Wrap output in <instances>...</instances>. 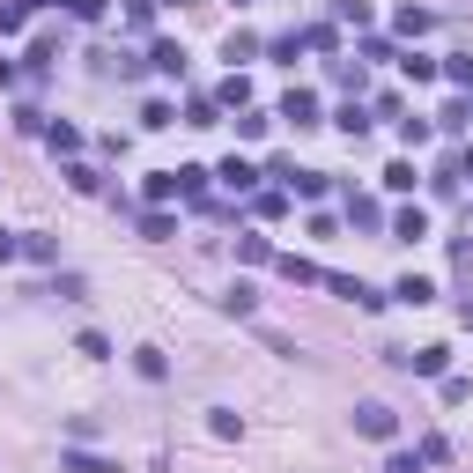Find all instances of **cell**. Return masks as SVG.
Segmentation results:
<instances>
[{
  "mask_svg": "<svg viewBox=\"0 0 473 473\" xmlns=\"http://www.w3.org/2000/svg\"><path fill=\"white\" fill-rule=\"evenodd\" d=\"M267 177H281V193H296V200H318V193H326V170H296L288 156H274Z\"/></svg>",
  "mask_w": 473,
  "mask_h": 473,
  "instance_id": "6da1fadb",
  "label": "cell"
},
{
  "mask_svg": "<svg viewBox=\"0 0 473 473\" xmlns=\"http://www.w3.org/2000/svg\"><path fill=\"white\" fill-rule=\"evenodd\" d=\"M355 437H370V444H392V437H399V414H392L385 399H363V407H355Z\"/></svg>",
  "mask_w": 473,
  "mask_h": 473,
  "instance_id": "7a4b0ae2",
  "label": "cell"
},
{
  "mask_svg": "<svg viewBox=\"0 0 473 473\" xmlns=\"http://www.w3.org/2000/svg\"><path fill=\"white\" fill-rule=\"evenodd\" d=\"M274 267H281V281H296V288H326V267L296 259V252H274Z\"/></svg>",
  "mask_w": 473,
  "mask_h": 473,
  "instance_id": "3957f363",
  "label": "cell"
},
{
  "mask_svg": "<svg viewBox=\"0 0 473 473\" xmlns=\"http://www.w3.org/2000/svg\"><path fill=\"white\" fill-rule=\"evenodd\" d=\"M259 177H267V170H259V163H245V156H229V163H222V186H229V193H252Z\"/></svg>",
  "mask_w": 473,
  "mask_h": 473,
  "instance_id": "277c9868",
  "label": "cell"
},
{
  "mask_svg": "<svg viewBox=\"0 0 473 473\" xmlns=\"http://www.w3.org/2000/svg\"><path fill=\"white\" fill-rule=\"evenodd\" d=\"M281 118H296V126H318V96H311V89H288V96H281Z\"/></svg>",
  "mask_w": 473,
  "mask_h": 473,
  "instance_id": "5b68a950",
  "label": "cell"
},
{
  "mask_svg": "<svg viewBox=\"0 0 473 473\" xmlns=\"http://www.w3.org/2000/svg\"><path fill=\"white\" fill-rule=\"evenodd\" d=\"M392 236H399V245H422V236H429V215H422V207H399V215H392Z\"/></svg>",
  "mask_w": 473,
  "mask_h": 473,
  "instance_id": "8992f818",
  "label": "cell"
},
{
  "mask_svg": "<svg viewBox=\"0 0 473 473\" xmlns=\"http://www.w3.org/2000/svg\"><path fill=\"white\" fill-rule=\"evenodd\" d=\"M429 296H437V288H429L422 274H399V281H392V304H429Z\"/></svg>",
  "mask_w": 473,
  "mask_h": 473,
  "instance_id": "52a82bcc",
  "label": "cell"
},
{
  "mask_svg": "<svg viewBox=\"0 0 473 473\" xmlns=\"http://www.w3.org/2000/svg\"><path fill=\"white\" fill-rule=\"evenodd\" d=\"M141 193H148L156 207H163V200H177V170H148V177H141Z\"/></svg>",
  "mask_w": 473,
  "mask_h": 473,
  "instance_id": "ba28073f",
  "label": "cell"
},
{
  "mask_svg": "<svg viewBox=\"0 0 473 473\" xmlns=\"http://www.w3.org/2000/svg\"><path fill=\"white\" fill-rule=\"evenodd\" d=\"M134 370H141L148 385H163V377H170V363H163V347H134Z\"/></svg>",
  "mask_w": 473,
  "mask_h": 473,
  "instance_id": "9c48e42d",
  "label": "cell"
},
{
  "mask_svg": "<svg viewBox=\"0 0 473 473\" xmlns=\"http://www.w3.org/2000/svg\"><path fill=\"white\" fill-rule=\"evenodd\" d=\"M333 82H340V89H363V82H370V67L347 52V59H333Z\"/></svg>",
  "mask_w": 473,
  "mask_h": 473,
  "instance_id": "30bf717a",
  "label": "cell"
},
{
  "mask_svg": "<svg viewBox=\"0 0 473 473\" xmlns=\"http://www.w3.org/2000/svg\"><path fill=\"white\" fill-rule=\"evenodd\" d=\"M236 259H245V267H274V245H267V236H236Z\"/></svg>",
  "mask_w": 473,
  "mask_h": 473,
  "instance_id": "8fae6325",
  "label": "cell"
},
{
  "mask_svg": "<svg viewBox=\"0 0 473 473\" xmlns=\"http://www.w3.org/2000/svg\"><path fill=\"white\" fill-rule=\"evenodd\" d=\"M437 126H444V134H466V126H473V104H466V96L444 104V111H437Z\"/></svg>",
  "mask_w": 473,
  "mask_h": 473,
  "instance_id": "7c38bea8",
  "label": "cell"
},
{
  "mask_svg": "<svg viewBox=\"0 0 473 473\" xmlns=\"http://www.w3.org/2000/svg\"><path fill=\"white\" fill-rule=\"evenodd\" d=\"M444 82H451V89H473V52H451V59H444Z\"/></svg>",
  "mask_w": 473,
  "mask_h": 473,
  "instance_id": "4fadbf2b",
  "label": "cell"
},
{
  "mask_svg": "<svg viewBox=\"0 0 473 473\" xmlns=\"http://www.w3.org/2000/svg\"><path fill=\"white\" fill-rule=\"evenodd\" d=\"M59 473H111L96 451H59Z\"/></svg>",
  "mask_w": 473,
  "mask_h": 473,
  "instance_id": "5bb4252c",
  "label": "cell"
},
{
  "mask_svg": "<svg viewBox=\"0 0 473 473\" xmlns=\"http://www.w3.org/2000/svg\"><path fill=\"white\" fill-rule=\"evenodd\" d=\"M148 67H156V75H186V52H177V45H156Z\"/></svg>",
  "mask_w": 473,
  "mask_h": 473,
  "instance_id": "9a60e30c",
  "label": "cell"
},
{
  "mask_svg": "<svg viewBox=\"0 0 473 473\" xmlns=\"http://www.w3.org/2000/svg\"><path fill=\"white\" fill-rule=\"evenodd\" d=\"M304 52H340V30H333V23H311V30H304Z\"/></svg>",
  "mask_w": 473,
  "mask_h": 473,
  "instance_id": "2e32d148",
  "label": "cell"
},
{
  "mask_svg": "<svg viewBox=\"0 0 473 473\" xmlns=\"http://www.w3.org/2000/svg\"><path fill=\"white\" fill-rule=\"evenodd\" d=\"M392 30H399V37H422V30H429V8H414V0H407V8H399V23H392Z\"/></svg>",
  "mask_w": 473,
  "mask_h": 473,
  "instance_id": "e0dca14e",
  "label": "cell"
},
{
  "mask_svg": "<svg viewBox=\"0 0 473 473\" xmlns=\"http://www.w3.org/2000/svg\"><path fill=\"white\" fill-rule=\"evenodd\" d=\"M252 52H259L252 30H229V37H222V59H252Z\"/></svg>",
  "mask_w": 473,
  "mask_h": 473,
  "instance_id": "ac0fdd59",
  "label": "cell"
},
{
  "mask_svg": "<svg viewBox=\"0 0 473 473\" xmlns=\"http://www.w3.org/2000/svg\"><path fill=\"white\" fill-rule=\"evenodd\" d=\"M399 67H407V82H437V59H422V52H399Z\"/></svg>",
  "mask_w": 473,
  "mask_h": 473,
  "instance_id": "d6986e66",
  "label": "cell"
},
{
  "mask_svg": "<svg viewBox=\"0 0 473 473\" xmlns=\"http://www.w3.org/2000/svg\"><path fill=\"white\" fill-rule=\"evenodd\" d=\"M215 104H236V111H245V104H252V82H245V75H229V82H222V96H215Z\"/></svg>",
  "mask_w": 473,
  "mask_h": 473,
  "instance_id": "ffe728a7",
  "label": "cell"
},
{
  "mask_svg": "<svg viewBox=\"0 0 473 473\" xmlns=\"http://www.w3.org/2000/svg\"><path fill=\"white\" fill-rule=\"evenodd\" d=\"M141 126L163 134V126H177V111H170V104H141Z\"/></svg>",
  "mask_w": 473,
  "mask_h": 473,
  "instance_id": "44dd1931",
  "label": "cell"
},
{
  "mask_svg": "<svg viewBox=\"0 0 473 473\" xmlns=\"http://www.w3.org/2000/svg\"><path fill=\"white\" fill-rule=\"evenodd\" d=\"M347 222H355V229H377L385 215H377V200H347Z\"/></svg>",
  "mask_w": 473,
  "mask_h": 473,
  "instance_id": "7402d4cb",
  "label": "cell"
},
{
  "mask_svg": "<svg viewBox=\"0 0 473 473\" xmlns=\"http://www.w3.org/2000/svg\"><path fill=\"white\" fill-rule=\"evenodd\" d=\"M23 259H37V267H52V259H59V245H52V236H23Z\"/></svg>",
  "mask_w": 473,
  "mask_h": 473,
  "instance_id": "603a6c76",
  "label": "cell"
},
{
  "mask_svg": "<svg viewBox=\"0 0 473 473\" xmlns=\"http://www.w3.org/2000/svg\"><path fill=\"white\" fill-rule=\"evenodd\" d=\"M429 134H437V126H429V118H399V141H407V148H422Z\"/></svg>",
  "mask_w": 473,
  "mask_h": 473,
  "instance_id": "cb8c5ba5",
  "label": "cell"
},
{
  "mask_svg": "<svg viewBox=\"0 0 473 473\" xmlns=\"http://www.w3.org/2000/svg\"><path fill=\"white\" fill-rule=\"evenodd\" d=\"M67 186H75V193H96V186H104V177H96L89 163H67Z\"/></svg>",
  "mask_w": 473,
  "mask_h": 473,
  "instance_id": "d4e9b609",
  "label": "cell"
},
{
  "mask_svg": "<svg viewBox=\"0 0 473 473\" xmlns=\"http://www.w3.org/2000/svg\"><path fill=\"white\" fill-rule=\"evenodd\" d=\"M207 437H222V444H236V437H245V422H236V414H215V422H207Z\"/></svg>",
  "mask_w": 473,
  "mask_h": 473,
  "instance_id": "484cf974",
  "label": "cell"
},
{
  "mask_svg": "<svg viewBox=\"0 0 473 473\" xmlns=\"http://www.w3.org/2000/svg\"><path fill=\"white\" fill-rule=\"evenodd\" d=\"M186 126H215V96H193L186 104Z\"/></svg>",
  "mask_w": 473,
  "mask_h": 473,
  "instance_id": "4316f807",
  "label": "cell"
},
{
  "mask_svg": "<svg viewBox=\"0 0 473 473\" xmlns=\"http://www.w3.org/2000/svg\"><path fill=\"white\" fill-rule=\"evenodd\" d=\"M45 141H52L59 156H75V148H82V134H75V126H45Z\"/></svg>",
  "mask_w": 473,
  "mask_h": 473,
  "instance_id": "83f0119b",
  "label": "cell"
},
{
  "mask_svg": "<svg viewBox=\"0 0 473 473\" xmlns=\"http://www.w3.org/2000/svg\"><path fill=\"white\" fill-rule=\"evenodd\" d=\"M75 355H89V363H104V355H111V340H104V333H82V340H75Z\"/></svg>",
  "mask_w": 473,
  "mask_h": 473,
  "instance_id": "f1b7e54d",
  "label": "cell"
},
{
  "mask_svg": "<svg viewBox=\"0 0 473 473\" xmlns=\"http://www.w3.org/2000/svg\"><path fill=\"white\" fill-rule=\"evenodd\" d=\"M414 458H429V466H444V458H451V437H422V451H414Z\"/></svg>",
  "mask_w": 473,
  "mask_h": 473,
  "instance_id": "f546056e",
  "label": "cell"
},
{
  "mask_svg": "<svg viewBox=\"0 0 473 473\" xmlns=\"http://www.w3.org/2000/svg\"><path fill=\"white\" fill-rule=\"evenodd\" d=\"M170 229H177V222H170L163 207H148V215H141V236H170Z\"/></svg>",
  "mask_w": 473,
  "mask_h": 473,
  "instance_id": "4dcf8cb0",
  "label": "cell"
},
{
  "mask_svg": "<svg viewBox=\"0 0 473 473\" xmlns=\"http://www.w3.org/2000/svg\"><path fill=\"white\" fill-rule=\"evenodd\" d=\"M23 15H30L23 0H8V8H0V37H15V30H23Z\"/></svg>",
  "mask_w": 473,
  "mask_h": 473,
  "instance_id": "1f68e13d",
  "label": "cell"
},
{
  "mask_svg": "<svg viewBox=\"0 0 473 473\" xmlns=\"http://www.w3.org/2000/svg\"><path fill=\"white\" fill-rule=\"evenodd\" d=\"M385 473H422V458H414V451H392V458H385Z\"/></svg>",
  "mask_w": 473,
  "mask_h": 473,
  "instance_id": "d6a6232c",
  "label": "cell"
},
{
  "mask_svg": "<svg viewBox=\"0 0 473 473\" xmlns=\"http://www.w3.org/2000/svg\"><path fill=\"white\" fill-rule=\"evenodd\" d=\"M23 259V236H8V229H0V267H15Z\"/></svg>",
  "mask_w": 473,
  "mask_h": 473,
  "instance_id": "836d02e7",
  "label": "cell"
},
{
  "mask_svg": "<svg viewBox=\"0 0 473 473\" xmlns=\"http://www.w3.org/2000/svg\"><path fill=\"white\" fill-rule=\"evenodd\" d=\"M67 15H82V23H96V15H104V0H67Z\"/></svg>",
  "mask_w": 473,
  "mask_h": 473,
  "instance_id": "e575fe53",
  "label": "cell"
},
{
  "mask_svg": "<svg viewBox=\"0 0 473 473\" xmlns=\"http://www.w3.org/2000/svg\"><path fill=\"white\" fill-rule=\"evenodd\" d=\"M0 89H15V59H0Z\"/></svg>",
  "mask_w": 473,
  "mask_h": 473,
  "instance_id": "d590c367",
  "label": "cell"
},
{
  "mask_svg": "<svg viewBox=\"0 0 473 473\" xmlns=\"http://www.w3.org/2000/svg\"><path fill=\"white\" fill-rule=\"evenodd\" d=\"M458 177H473V148H466V156H458Z\"/></svg>",
  "mask_w": 473,
  "mask_h": 473,
  "instance_id": "8d00e7d4",
  "label": "cell"
},
{
  "mask_svg": "<svg viewBox=\"0 0 473 473\" xmlns=\"http://www.w3.org/2000/svg\"><path fill=\"white\" fill-rule=\"evenodd\" d=\"M458 318H466V326H473V296H466V304H458Z\"/></svg>",
  "mask_w": 473,
  "mask_h": 473,
  "instance_id": "74e56055",
  "label": "cell"
}]
</instances>
